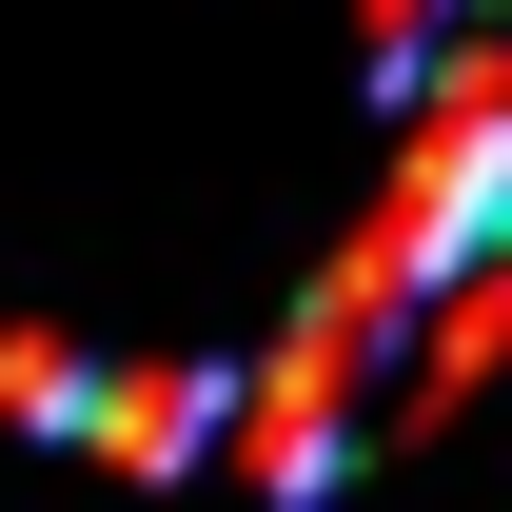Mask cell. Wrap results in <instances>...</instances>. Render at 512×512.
Returning a JSON list of instances; mask_svg holds the SVG:
<instances>
[{
  "label": "cell",
  "mask_w": 512,
  "mask_h": 512,
  "mask_svg": "<svg viewBox=\"0 0 512 512\" xmlns=\"http://www.w3.org/2000/svg\"><path fill=\"white\" fill-rule=\"evenodd\" d=\"M79 434L119 453V473H197V453L237 434V375H79Z\"/></svg>",
  "instance_id": "obj_1"
},
{
  "label": "cell",
  "mask_w": 512,
  "mask_h": 512,
  "mask_svg": "<svg viewBox=\"0 0 512 512\" xmlns=\"http://www.w3.org/2000/svg\"><path fill=\"white\" fill-rule=\"evenodd\" d=\"M79 375H99V355H60V335H0V414H40V434H79Z\"/></svg>",
  "instance_id": "obj_2"
}]
</instances>
